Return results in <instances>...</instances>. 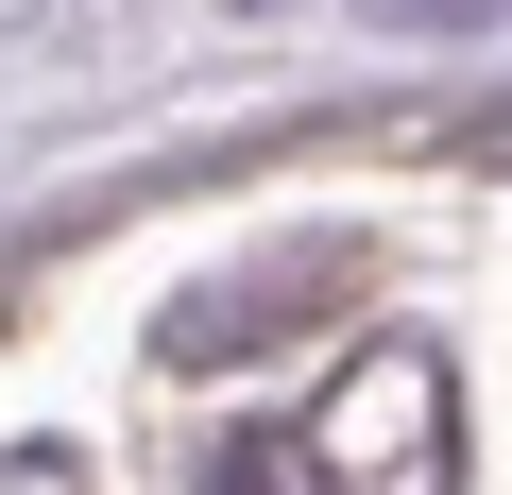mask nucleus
<instances>
[{
	"label": "nucleus",
	"mask_w": 512,
	"mask_h": 495,
	"mask_svg": "<svg viewBox=\"0 0 512 495\" xmlns=\"http://www.w3.org/2000/svg\"><path fill=\"white\" fill-rule=\"evenodd\" d=\"M410 410H444V376L427 359H376V427H410ZM393 495H427V444H393Z\"/></svg>",
	"instance_id": "nucleus-1"
},
{
	"label": "nucleus",
	"mask_w": 512,
	"mask_h": 495,
	"mask_svg": "<svg viewBox=\"0 0 512 495\" xmlns=\"http://www.w3.org/2000/svg\"><path fill=\"white\" fill-rule=\"evenodd\" d=\"M0 495H69V478H52V461H18V478H0Z\"/></svg>",
	"instance_id": "nucleus-2"
}]
</instances>
